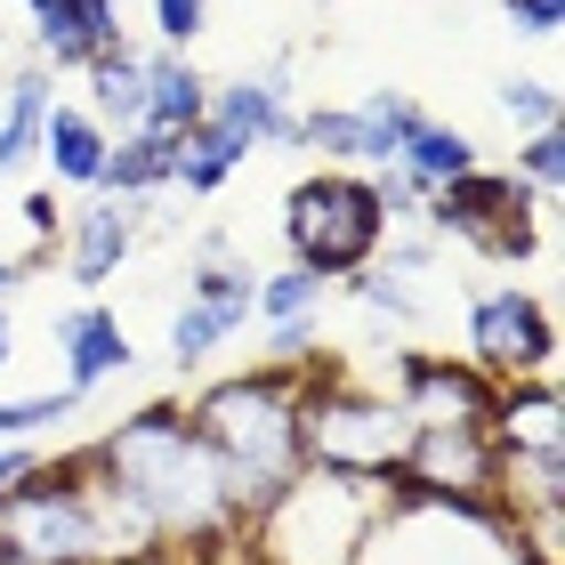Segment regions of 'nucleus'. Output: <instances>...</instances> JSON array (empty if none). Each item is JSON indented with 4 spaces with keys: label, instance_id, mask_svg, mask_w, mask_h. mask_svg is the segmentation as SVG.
I'll return each mask as SVG.
<instances>
[{
    "label": "nucleus",
    "instance_id": "32",
    "mask_svg": "<svg viewBox=\"0 0 565 565\" xmlns=\"http://www.w3.org/2000/svg\"><path fill=\"white\" fill-rule=\"evenodd\" d=\"M57 226H65L57 186H33V194H24V235H33V250H24V259H33V267L57 259Z\"/></svg>",
    "mask_w": 565,
    "mask_h": 565
},
{
    "label": "nucleus",
    "instance_id": "11",
    "mask_svg": "<svg viewBox=\"0 0 565 565\" xmlns=\"http://www.w3.org/2000/svg\"><path fill=\"white\" fill-rule=\"evenodd\" d=\"M146 211H153V202H121V194H82V211H65V226H57V267H65L73 291L97 299L121 267H130V250L146 235Z\"/></svg>",
    "mask_w": 565,
    "mask_h": 565
},
{
    "label": "nucleus",
    "instance_id": "4",
    "mask_svg": "<svg viewBox=\"0 0 565 565\" xmlns=\"http://www.w3.org/2000/svg\"><path fill=\"white\" fill-rule=\"evenodd\" d=\"M413 436H420V420L404 413L388 388L355 380L348 364H316V388H307V413H299L307 469H331V477H348V484L388 493V484L404 477Z\"/></svg>",
    "mask_w": 565,
    "mask_h": 565
},
{
    "label": "nucleus",
    "instance_id": "3",
    "mask_svg": "<svg viewBox=\"0 0 565 565\" xmlns=\"http://www.w3.org/2000/svg\"><path fill=\"white\" fill-rule=\"evenodd\" d=\"M355 565H557L525 542L518 509L501 493H436V484H388L364 525Z\"/></svg>",
    "mask_w": 565,
    "mask_h": 565
},
{
    "label": "nucleus",
    "instance_id": "17",
    "mask_svg": "<svg viewBox=\"0 0 565 565\" xmlns=\"http://www.w3.org/2000/svg\"><path fill=\"white\" fill-rule=\"evenodd\" d=\"M49 106H57V73H49V65H17V73H0V186L33 170Z\"/></svg>",
    "mask_w": 565,
    "mask_h": 565
},
{
    "label": "nucleus",
    "instance_id": "19",
    "mask_svg": "<svg viewBox=\"0 0 565 565\" xmlns=\"http://www.w3.org/2000/svg\"><path fill=\"white\" fill-rule=\"evenodd\" d=\"M82 82H89V97H82V106H89L97 121H106L114 138L146 121V49H138L130 33H121L114 49H97V57L82 65Z\"/></svg>",
    "mask_w": 565,
    "mask_h": 565
},
{
    "label": "nucleus",
    "instance_id": "27",
    "mask_svg": "<svg viewBox=\"0 0 565 565\" xmlns=\"http://www.w3.org/2000/svg\"><path fill=\"white\" fill-rule=\"evenodd\" d=\"M323 291H331V282H316L307 267L282 259L275 275H259V299H250V316H259V323H307V316H323Z\"/></svg>",
    "mask_w": 565,
    "mask_h": 565
},
{
    "label": "nucleus",
    "instance_id": "33",
    "mask_svg": "<svg viewBox=\"0 0 565 565\" xmlns=\"http://www.w3.org/2000/svg\"><path fill=\"white\" fill-rule=\"evenodd\" d=\"M267 364H316V316L307 323H267Z\"/></svg>",
    "mask_w": 565,
    "mask_h": 565
},
{
    "label": "nucleus",
    "instance_id": "16",
    "mask_svg": "<svg viewBox=\"0 0 565 565\" xmlns=\"http://www.w3.org/2000/svg\"><path fill=\"white\" fill-rule=\"evenodd\" d=\"M106 153H114V130H106L89 106H49V121H41V153H33V162L49 170V186L97 194V178H106Z\"/></svg>",
    "mask_w": 565,
    "mask_h": 565
},
{
    "label": "nucleus",
    "instance_id": "15",
    "mask_svg": "<svg viewBox=\"0 0 565 565\" xmlns=\"http://www.w3.org/2000/svg\"><path fill=\"white\" fill-rule=\"evenodd\" d=\"M114 41H121V0H41L33 9V65L49 73L82 82V65Z\"/></svg>",
    "mask_w": 565,
    "mask_h": 565
},
{
    "label": "nucleus",
    "instance_id": "31",
    "mask_svg": "<svg viewBox=\"0 0 565 565\" xmlns=\"http://www.w3.org/2000/svg\"><path fill=\"white\" fill-rule=\"evenodd\" d=\"M211 24V0H153V49H194Z\"/></svg>",
    "mask_w": 565,
    "mask_h": 565
},
{
    "label": "nucleus",
    "instance_id": "38",
    "mask_svg": "<svg viewBox=\"0 0 565 565\" xmlns=\"http://www.w3.org/2000/svg\"><path fill=\"white\" fill-rule=\"evenodd\" d=\"M0 565H24V557H17V550H9V542H0Z\"/></svg>",
    "mask_w": 565,
    "mask_h": 565
},
{
    "label": "nucleus",
    "instance_id": "35",
    "mask_svg": "<svg viewBox=\"0 0 565 565\" xmlns=\"http://www.w3.org/2000/svg\"><path fill=\"white\" fill-rule=\"evenodd\" d=\"M33 469H41V445H0V501H9Z\"/></svg>",
    "mask_w": 565,
    "mask_h": 565
},
{
    "label": "nucleus",
    "instance_id": "6",
    "mask_svg": "<svg viewBox=\"0 0 565 565\" xmlns=\"http://www.w3.org/2000/svg\"><path fill=\"white\" fill-rule=\"evenodd\" d=\"M372 509H380L372 484H348L331 469H299L243 533H250L259 565H355Z\"/></svg>",
    "mask_w": 565,
    "mask_h": 565
},
{
    "label": "nucleus",
    "instance_id": "12",
    "mask_svg": "<svg viewBox=\"0 0 565 565\" xmlns=\"http://www.w3.org/2000/svg\"><path fill=\"white\" fill-rule=\"evenodd\" d=\"M202 121L235 130L243 146H291V121H299V89H291V57H275L259 73H235V82H211V106Z\"/></svg>",
    "mask_w": 565,
    "mask_h": 565
},
{
    "label": "nucleus",
    "instance_id": "24",
    "mask_svg": "<svg viewBox=\"0 0 565 565\" xmlns=\"http://www.w3.org/2000/svg\"><path fill=\"white\" fill-rule=\"evenodd\" d=\"M484 162V153H477V138L469 130H460V121H420V130L413 138H404V153H396V170L404 178H413V186L428 194V186H445V178H460V170H477Z\"/></svg>",
    "mask_w": 565,
    "mask_h": 565
},
{
    "label": "nucleus",
    "instance_id": "13",
    "mask_svg": "<svg viewBox=\"0 0 565 565\" xmlns=\"http://www.w3.org/2000/svg\"><path fill=\"white\" fill-rule=\"evenodd\" d=\"M49 340H57V364H65V388H82L97 396L106 380H121L138 364V348H130V331H121V316L106 299H73L57 323H49Z\"/></svg>",
    "mask_w": 565,
    "mask_h": 565
},
{
    "label": "nucleus",
    "instance_id": "21",
    "mask_svg": "<svg viewBox=\"0 0 565 565\" xmlns=\"http://www.w3.org/2000/svg\"><path fill=\"white\" fill-rule=\"evenodd\" d=\"M178 178V138L170 130H121L106 153V178L97 194H121V202H162Z\"/></svg>",
    "mask_w": 565,
    "mask_h": 565
},
{
    "label": "nucleus",
    "instance_id": "37",
    "mask_svg": "<svg viewBox=\"0 0 565 565\" xmlns=\"http://www.w3.org/2000/svg\"><path fill=\"white\" fill-rule=\"evenodd\" d=\"M9 355H17V323H9V307H0V372H9Z\"/></svg>",
    "mask_w": 565,
    "mask_h": 565
},
{
    "label": "nucleus",
    "instance_id": "23",
    "mask_svg": "<svg viewBox=\"0 0 565 565\" xmlns=\"http://www.w3.org/2000/svg\"><path fill=\"white\" fill-rule=\"evenodd\" d=\"M250 331V307H211V299H186L170 316V372L186 380V372H202L218 348H235Z\"/></svg>",
    "mask_w": 565,
    "mask_h": 565
},
{
    "label": "nucleus",
    "instance_id": "25",
    "mask_svg": "<svg viewBox=\"0 0 565 565\" xmlns=\"http://www.w3.org/2000/svg\"><path fill=\"white\" fill-rule=\"evenodd\" d=\"M73 413H89L82 388H41V396H0V445H33V436L65 428Z\"/></svg>",
    "mask_w": 565,
    "mask_h": 565
},
{
    "label": "nucleus",
    "instance_id": "26",
    "mask_svg": "<svg viewBox=\"0 0 565 565\" xmlns=\"http://www.w3.org/2000/svg\"><path fill=\"white\" fill-rule=\"evenodd\" d=\"M348 299L364 307V316H380V323H404V331H420V323H428V299L413 291V275H388V267L348 275Z\"/></svg>",
    "mask_w": 565,
    "mask_h": 565
},
{
    "label": "nucleus",
    "instance_id": "18",
    "mask_svg": "<svg viewBox=\"0 0 565 565\" xmlns=\"http://www.w3.org/2000/svg\"><path fill=\"white\" fill-rule=\"evenodd\" d=\"M202 106H211V73L194 65V49H146V121L138 130H170L186 138Z\"/></svg>",
    "mask_w": 565,
    "mask_h": 565
},
{
    "label": "nucleus",
    "instance_id": "5",
    "mask_svg": "<svg viewBox=\"0 0 565 565\" xmlns=\"http://www.w3.org/2000/svg\"><path fill=\"white\" fill-rule=\"evenodd\" d=\"M388 243V211L372 194V170H307L282 194V250L291 267H307L316 282H348L380 259Z\"/></svg>",
    "mask_w": 565,
    "mask_h": 565
},
{
    "label": "nucleus",
    "instance_id": "8",
    "mask_svg": "<svg viewBox=\"0 0 565 565\" xmlns=\"http://www.w3.org/2000/svg\"><path fill=\"white\" fill-rule=\"evenodd\" d=\"M420 121H428V106L413 89H364L348 106H299L291 146L323 153V170H388Z\"/></svg>",
    "mask_w": 565,
    "mask_h": 565
},
{
    "label": "nucleus",
    "instance_id": "7",
    "mask_svg": "<svg viewBox=\"0 0 565 565\" xmlns=\"http://www.w3.org/2000/svg\"><path fill=\"white\" fill-rule=\"evenodd\" d=\"M542 218H550V202L518 186L509 170H460L445 178V186H428L420 202V218L436 243H460V250H477V259H501V267H525L533 250H542Z\"/></svg>",
    "mask_w": 565,
    "mask_h": 565
},
{
    "label": "nucleus",
    "instance_id": "28",
    "mask_svg": "<svg viewBox=\"0 0 565 565\" xmlns=\"http://www.w3.org/2000/svg\"><path fill=\"white\" fill-rule=\"evenodd\" d=\"M509 178L550 202V194L565 186V121H557V130H525V146L509 153Z\"/></svg>",
    "mask_w": 565,
    "mask_h": 565
},
{
    "label": "nucleus",
    "instance_id": "9",
    "mask_svg": "<svg viewBox=\"0 0 565 565\" xmlns=\"http://www.w3.org/2000/svg\"><path fill=\"white\" fill-rule=\"evenodd\" d=\"M469 364L484 380H550L557 372V323L550 299L525 291V282H484L469 291Z\"/></svg>",
    "mask_w": 565,
    "mask_h": 565
},
{
    "label": "nucleus",
    "instance_id": "36",
    "mask_svg": "<svg viewBox=\"0 0 565 565\" xmlns=\"http://www.w3.org/2000/svg\"><path fill=\"white\" fill-rule=\"evenodd\" d=\"M24 282H33V259H9V250H0V307H9Z\"/></svg>",
    "mask_w": 565,
    "mask_h": 565
},
{
    "label": "nucleus",
    "instance_id": "30",
    "mask_svg": "<svg viewBox=\"0 0 565 565\" xmlns=\"http://www.w3.org/2000/svg\"><path fill=\"white\" fill-rule=\"evenodd\" d=\"M436 259H445V243H436L428 226H388V243H380V259H372V267H388V275H413V282H420Z\"/></svg>",
    "mask_w": 565,
    "mask_h": 565
},
{
    "label": "nucleus",
    "instance_id": "1",
    "mask_svg": "<svg viewBox=\"0 0 565 565\" xmlns=\"http://www.w3.org/2000/svg\"><path fill=\"white\" fill-rule=\"evenodd\" d=\"M97 477L114 484L138 518L162 533V550H218V542H243V501L226 493L211 445L194 436L186 404H138L130 420H114L106 436L89 445Z\"/></svg>",
    "mask_w": 565,
    "mask_h": 565
},
{
    "label": "nucleus",
    "instance_id": "39",
    "mask_svg": "<svg viewBox=\"0 0 565 565\" xmlns=\"http://www.w3.org/2000/svg\"><path fill=\"white\" fill-rule=\"evenodd\" d=\"M17 9H24V17H33V9H41V0H17Z\"/></svg>",
    "mask_w": 565,
    "mask_h": 565
},
{
    "label": "nucleus",
    "instance_id": "10",
    "mask_svg": "<svg viewBox=\"0 0 565 565\" xmlns=\"http://www.w3.org/2000/svg\"><path fill=\"white\" fill-rule=\"evenodd\" d=\"M388 396L413 413L420 428H493L501 380H484L469 355H436V348H396L388 364Z\"/></svg>",
    "mask_w": 565,
    "mask_h": 565
},
{
    "label": "nucleus",
    "instance_id": "34",
    "mask_svg": "<svg viewBox=\"0 0 565 565\" xmlns=\"http://www.w3.org/2000/svg\"><path fill=\"white\" fill-rule=\"evenodd\" d=\"M501 17L518 24L525 41H550L557 24H565V0H501Z\"/></svg>",
    "mask_w": 565,
    "mask_h": 565
},
{
    "label": "nucleus",
    "instance_id": "22",
    "mask_svg": "<svg viewBox=\"0 0 565 565\" xmlns=\"http://www.w3.org/2000/svg\"><path fill=\"white\" fill-rule=\"evenodd\" d=\"M259 146H243L235 130H218V121H194L186 138H178V178H170V194H186V202H211L226 178H235L243 162Z\"/></svg>",
    "mask_w": 565,
    "mask_h": 565
},
{
    "label": "nucleus",
    "instance_id": "29",
    "mask_svg": "<svg viewBox=\"0 0 565 565\" xmlns=\"http://www.w3.org/2000/svg\"><path fill=\"white\" fill-rule=\"evenodd\" d=\"M501 114L518 121V130H557L565 97H557V82H542V73H509L501 82Z\"/></svg>",
    "mask_w": 565,
    "mask_h": 565
},
{
    "label": "nucleus",
    "instance_id": "14",
    "mask_svg": "<svg viewBox=\"0 0 565 565\" xmlns=\"http://www.w3.org/2000/svg\"><path fill=\"white\" fill-rule=\"evenodd\" d=\"M404 484H436V493H493L501 452L493 428H420L404 452Z\"/></svg>",
    "mask_w": 565,
    "mask_h": 565
},
{
    "label": "nucleus",
    "instance_id": "20",
    "mask_svg": "<svg viewBox=\"0 0 565 565\" xmlns=\"http://www.w3.org/2000/svg\"><path fill=\"white\" fill-rule=\"evenodd\" d=\"M493 452H565V404L550 380H509L493 404Z\"/></svg>",
    "mask_w": 565,
    "mask_h": 565
},
{
    "label": "nucleus",
    "instance_id": "2",
    "mask_svg": "<svg viewBox=\"0 0 565 565\" xmlns=\"http://www.w3.org/2000/svg\"><path fill=\"white\" fill-rule=\"evenodd\" d=\"M307 388H316V364H267L259 355L250 372H226L186 404V420H194L202 445H211L226 493L243 501V518H259L282 484L307 469V452H299Z\"/></svg>",
    "mask_w": 565,
    "mask_h": 565
}]
</instances>
